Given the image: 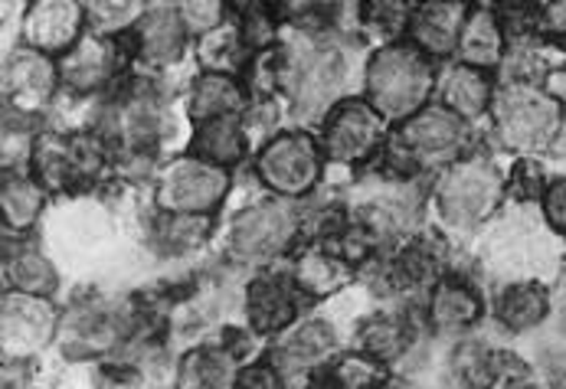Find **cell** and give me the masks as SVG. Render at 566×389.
Returning a JSON list of instances; mask_svg holds the SVG:
<instances>
[{
	"label": "cell",
	"instance_id": "obj_31",
	"mask_svg": "<svg viewBox=\"0 0 566 389\" xmlns=\"http://www.w3.org/2000/svg\"><path fill=\"white\" fill-rule=\"evenodd\" d=\"M412 20V0H360V27L384 43L403 40Z\"/></svg>",
	"mask_w": 566,
	"mask_h": 389
},
{
	"label": "cell",
	"instance_id": "obj_13",
	"mask_svg": "<svg viewBox=\"0 0 566 389\" xmlns=\"http://www.w3.org/2000/svg\"><path fill=\"white\" fill-rule=\"evenodd\" d=\"M60 82H63L60 63H53V56H43V53L23 46L13 56H7L3 102H7V108L13 105L17 115H36L53 102Z\"/></svg>",
	"mask_w": 566,
	"mask_h": 389
},
{
	"label": "cell",
	"instance_id": "obj_43",
	"mask_svg": "<svg viewBox=\"0 0 566 389\" xmlns=\"http://www.w3.org/2000/svg\"><path fill=\"white\" fill-rule=\"evenodd\" d=\"M507 389H534V387H527V383H514V387H507Z\"/></svg>",
	"mask_w": 566,
	"mask_h": 389
},
{
	"label": "cell",
	"instance_id": "obj_42",
	"mask_svg": "<svg viewBox=\"0 0 566 389\" xmlns=\"http://www.w3.org/2000/svg\"><path fill=\"white\" fill-rule=\"evenodd\" d=\"M554 151L566 157V112L564 118H560V125H557V135H554Z\"/></svg>",
	"mask_w": 566,
	"mask_h": 389
},
{
	"label": "cell",
	"instance_id": "obj_20",
	"mask_svg": "<svg viewBox=\"0 0 566 389\" xmlns=\"http://www.w3.org/2000/svg\"><path fill=\"white\" fill-rule=\"evenodd\" d=\"M439 92H442V105L465 122L482 118L494 102V85H491L485 70L465 66V63H455L446 70V76L439 82Z\"/></svg>",
	"mask_w": 566,
	"mask_h": 389
},
{
	"label": "cell",
	"instance_id": "obj_22",
	"mask_svg": "<svg viewBox=\"0 0 566 389\" xmlns=\"http://www.w3.org/2000/svg\"><path fill=\"white\" fill-rule=\"evenodd\" d=\"M245 151H249V132H245V122L240 115H227V118L197 125V135L190 145V155L207 160V164L227 167V170L243 164Z\"/></svg>",
	"mask_w": 566,
	"mask_h": 389
},
{
	"label": "cell",
	"instance_id": "obj_25",
	"mask_svg": "<svg viewBox=\"0 0 566 389\" xmlns=\"http://www.w3.org/2000/svg\"><path fill=\"white\" fill-rule=\"evenodd\" d=\"M197 60H200L203 73L240 76L245 63L252 60V50L245 46L240 20H223L220 27L203 33L197 43Z\"/></svg>",
	"mask_w": 566,
	"mask_h": 389
},
{
	"label": "cell",
	"instance_id": "obj_30",
	"mask_svg": "<svg viewBox=\"0 0 566 389\" xmlns=\"http://www.w3.org/2000/svg\"><path fill=\"white\" fill-rule=\"evenodd\" d=\"M387 380L384 360L370 354H344L324 367L318 389H380Z\"/></svg>",
	"mask_w": 566,
	"mask_h": 389
},
{
	"label": "cell",
	"instance_id": "obj_38",
	"mask_svg": "<svg viewBox=\"0 0 566 389\" xmlns=\"http://www.w3.org/2000/svg\"><path fill=\"white\" fill-rule=\"evenodd\" d=\"M544 217L557 233H566V177L544 190Z\"/></svg>",
	"mask_w": 566,
	"mask_h": 389
},
{
	"label": "cell",
	"instance_id": "obj_12",
	"mask_svg": "<svg viewBox=\"0 0 566 389\" xmlns=\"http://www.w3.org/2000/svg\"><path fill=\"white\" fill-rule=\"evenodd\" d=\"M85 3L82 0H30L23 13V46L43 56H66L85 36Z\"/></svg>",
	"mask_w": 566,
	"mask_h": 389
},
{
	"label": "cell",
	"instance_id": "obj_36",
	"mask_svg": "<svg viewBox=\"0 0 566 389\" xmlns=\"http://www.w3.org/2000/svg\"><path fill=\"white\" fill-rule=\"evenodd\" d=\"M7 272H10V282L17 292L40 295V298L56 292V269L40 252H17L13 262L7 265Z\"/></svg>",
	"mask_w": 566,
	"mask_h": 389
},
{
	"label": "cell",
	"instance_id": "obj_21",
	"mask_svg": "<svg viewBox=\"0 0 566 389\" xmlns=\"http://www.w3.org/2000/svg\"><path fill=\"white\" fill-rule=\"evenodd\" d=\"M482 317V302L462 278H439L429 295V324L439 334H459Z\"/></svg>",
	"mask_w": 566,
	"mask_h": 389
},
{
	"label": "cell",
	"instance_id": "obj_16",
	"mask_svg": "<svg viewBox=\"0 0 566 389\" xmlns=\"http://www.w3.org/2000/svg\"><path fill=\"white\" fill-rule=\"evenodd\" d=\"M128 36H132L135 56L142 63H148V66H170L187 50L190 30L180 20V13L170 3H164V7H151Z\"/></svg>",
	"mask_w": 566,
	"mask_h": 389
},
{
	"label": "cell",
	"instance_id": "obj_32",
	"mask_svg": "<svg viewBox=\"0 0 566 389\" xmlns=\"http://www.w3.org/2000/svg\"><path fill=\"white\" fill-rule=\"evenodd\" d=\"M82 3L92 33H108V36L132 33L142 23V17L151 10L148 0H82Z\"/></svg>",
	"mask_w": 566,
	"mask_h": 389
},
{
	"label": "cell",
	"instance_id": "obj_8",
	"mask_svg": "<svg viewBox=\"0 0 566 389\" xmlns=\"http://www.w3.org/2000/svg\"><path fill=\"white\" fill-rule=\"evenodd\" d=\"M230 190L227 167L207 164L200 157L187 155L174 160L158 180V207L161 213H184V217H210Z\"/></svg>",
	"mask_w": 566,
	"mask_h": 389
},
{
	"label": "cell",
	"instance_id": "obj_18",
	"mask_svg": "<svg viewBox=\"0 0 566 389\" xmlns=\"http://www.w3.org/2000/svg\"><path fill=\"white\" fill-rule=\"evenodd\" d=\"M504 46H507V36H504V23H501V13L488 3H475L469 10V20L462 27V36H459V63L465 66H479V70H494L501 66L504 60Z\"/></svg>",
	"mask_w": 566,
	"mask_h": 389
},
{
	"label": "cell",
	"instance_id": "obj_10",
	"mask_svg": "<svg viewBox=\"0 0 566 389\" xmlns=\"http://www.w3.org/2000/svg\"><path fill=\"white\" fill-rule=\"evenodd\" d=\"M302 235V223L289 200H262L243 210L230 230V255L237 262H269Z\"/></svg>",
	"mask_w": 566,
	"mask_h": 389
},
{
	"label": "cell",
	"instance_id": "obj_7",
	"mask_svg": "<svg viewBox=\"0 0 566 389\" xmlns=\"http://www.w3.org/2000/svg\"><path fill=\"white\" fill-rule=\"evenodd\" d=\"M387 145V118L367 98L337 102L322 125V151L334 164H364Z\"/></svg>",
	"mask_w": 566,
	"mask_h": 389
},
{
	"label": "cell",
	"instance_id": "obj_6",
	"mask_svg": "<svg viewBox=\"0 0 566 389\" xmlns=\"http://www.w3.org/2000/svg\"><path fill=\"white\" fill-rule=\"evenodd\" d=\"M322 141H315L305 132L272 135L255 157V177L262 180L265 190H272L282 200L308 197L322 180Z\"/></svg>",
	"mask_w": 566,
	"mask_h": 389
},
{
	"label": "cell",
	"instance_id": "obj_34",
	"mask_svg": "<svg viewBox=\"0 0 566 389\" xmlns=\"http://www.w3.org/2000/svg\"><path fill=\"white\" fill-rule=\"evenodd\" d=\"M210 233L207 217H184V213H164L161 223L155 227V245L170 255H184L197 249Z\"/></svg>",
	"mask_w": 566,
	"mask_h": 389
},
{
	"label": "cell",
	"instance_id": "obj_33",
	"mask_svg": "<svg viewBox=\"0 0 566 389\" xmlns=\"http://www.w3.org/2000/svg\"><path fill=\"white\" fill-rule=\"evenodd\" d=\"M360 347L377 360H394L409 347V324L397 314H377L364 324Z\"/></svg>",
	"mask_w": 566,
	"mask_h": 389
},
{
	"label": "cell",
	"instance_id": "obj_23",
	"mask_svg": "<svg viewBox=\"0 0 566 389\" xmlns=\"http://www.w3.org/2000/svg\"><path fill=\"white\" fill-rule=\"evenodd\" d=\"M334 347H337V337H334L331 324L305 320V324H295L285 330V337L275 350V364L285 370H308V367L331 360Z\"/></svg>",
	"mask_w": 566,
	"mask_h": 389
},
{
	"label": "cell",
	"instance_id": "obj_9",
	"mask_svg": "<svg viewBox=\"0 0 566 389\" xmlns=\"http://www.w3.org/2000/svg\"><path fill=\"white\" fill-rule=\"evenodd\" d=\"M33 177L46 190H73L92 183L105 167V148L92 135H43L30 148Z\"/></svg>",
	"mask_w": 566,
	"mask_h": 389
},
{
	"label": "cell",
	"instance_id": "obj_11",
	"mask_svg": "<svg viewBox=\"0 0 566 389\" xmlns=\"http://www.w3.org/2000/svg\"><path fill=\"white\" fill-rule=\"evenodd\" d=\"M135 56L132 36H108V33H85L80 43L60 60V78L70 92L92 95L112 85L122 66Z\"/></svg>",
	"mask_w": 566,
	"mask_h": 389
},
{
	"label": "cell",
	"instance_id": "obj_5",
	"mask_svg": "<svg viewBox=\"0 0 566 389\" xmlns=\"http://www.w3.org/2000/svg\"><path fill=\"white\" fill-rule=\"evenodd\" d=\"M501 197H504V177L485 157L455 160L452 167H446V174L436 187L439 213L455 230H472V227L485 223L497 210Z\"/></svg>",
	"mask_w": 566,
	"mask_h": 389
},
{
	"label": "cell",
	"instance_id": "obj_27",
	"mask_svg": "<svg viewBox=\"0 0 566 389\" xmlns=\"http://www.w3.org/2000/svg\"><path fill=\"white\" fill-rule=\"evenodd\" d=\"M275 10L289 23L308 33H322V30H334L347 23L350 13L360 17V0H275Z\"/></svg>",
	"mask_w": 566,
	"mask_h": 389
},
{
	"label": "cell",
	"instance_id": "obj_44",
	"mask_svg": "<svg viewBox=\"0 0 566 389\" xmlns=\"http://www.w3.org/2000/svg\"><path fill=\"white\" fill-rule=\"evenodd\" d=\"M564 95H566V73H564Z\"/></svg>",
	"mask_w": 566,
	"mask_h": 389
},
{
	"label": "cell",
	"instance_id": "obj_37",
	"mask_svg": "<svg viewBox=\"0 0 566 389\" xmlns=\"http://www.w3.org/2000/svg\"><path fill=\"white\" fill-rule=\"evenodd\" d=\"M190 33H210L227 20V0H170Z\"/></svg>",
	"mask_w": 566,
	"mask_h": 389
},
{
	"label": "cell",
	"instance_id": "obj_4",
	"mask_svg": "<svg viewBox=\"0 0 566 389\" xmlns=\"http://www.w3.org/2000/svg\"><path fill=\"white\" fill-rule=\"evenodd\" d=\"M491 108H494L497 138L517 151L554 145L557 125L564 118L557 95L531 82H504V88L494 92Z\"/></svg>",
	"mask_w": 566,
	"mask_h": 389
},
{
	"label": "cell",
	"instance_id": "obj_3",
	"mask_svg": "<svg viewBox=\"0 0 566 389\" xmlns=\"http://www.w3.org/2000/svg\"><path fill=\"white\" fill-rule=\"evenodd\" d=\"M469 145V122L449 112L446 105H426L412 118L400 122L390 141V164L400 174L429 170V167H452L462 160Z\"/></svg>",
	"mask_w": 566,
	"mask_h": 389
},
{
	"label": "cell",
	"instance_id": "obj_45",
	"mask_svg": "<svg viewBox=\"0 0 566 389\" xmlns=\"http://www.w3.org/2000/svg\"><path fill=\"white\" fill-rule=\"evenodd\" d=\"M527 3H537V0H527Z\"/></svg>",
	"mask_w": 566,
	"mask_h": 389
},
{
	"label": "cell",
	"instance_id": "obj_2",
	"mask_svg": "<svg viewBox=\"0 0 566 389\" xmlns=\"http://www.w3.org/2000/svg\"><path fill=\"white\" fill-rule=\"evenodd\" d=\"M279 63H282V85L298 112L305 115H322L337 105V92L344 88L347 63L344 53L327 43L322 36H302L285 46H279Z\"/></svg>",
	"mask_w": 566,
	"mask_h": 389
},
{
	"label": "cell",
	"instance_id": "obj_14",
	"mask_svg": "<svg viewBox=\"0 0 566 389\" xmlns=\"http://www.w3.org/2000/svg\"><path fill=\"white\" fill-rule=\"evenodd\" d=\"M56 334V312L46 298L27 292L3 295V354L30 357L40 354Z\"/></svg>",
	"mask_w": 566,
	"mask_h": 389
},
{
	"label": "cell",
	"instance_id": "obj_39",
	"mask_svg": "<svg viewBox=\"0 0 566 389\" xmlns=\"http://www.w3.org/2000/svg\"><path fill=\"white\" fill-rule=\"evenodd\" d=\"M514 190L527 200H537L544 197V170L541 164H531V160H521L517 170H514Z\"/></svg>",
	"mask_w": 566,
	"mask_h": 389
},
{
	"label": "cell",
	"instance_id": "obj_17",
	"mask_svg": "<svg viewBox=\"0 0 566 389\" xmlns=\"http://www.w3.org/2000/svg\"><path fill=\"white\" fill-rule=\"evenodd\" d=\"M298 288L292 278L279 275H259L245 288V317L255 334H282L295 324L298 314Z\"/></svg>",
	"mask_w": 566,
	"mask_h": 389
},
{
	"label": "cell",
	"instance_id": "obj_29",
	"mask_svg": "<svg viewBox=\"0 0 566 389\" xmlns=\"http://www.w3.org/2000/svg\"><path fill=\"white\" fill-rule=\"evenodd\" d=\"M394 282L400 288H419V285H432L439 282L442 272V242L439 239H416L409 242L400 259L394 262Z\"/></svg>",
	"mask_w": 566,
	"mask_h": 389
},
{
	"label": "cell",
	"instance_id": "obj_24",
	"mask_svg": "<svg viewBox=\"0 0 566 389\" xmlns=\"http://www.w3.org/2000/svg\"><path fill=\"white\" fill-rule=\"evenodd\" d=\"M245 88L237 76H223V73H203L193 82L190 92V118L193 125L213 122V118H227V115H243L245 112Z\"/></svg>",
	"mask_w": 566,
	"mask_h": 389
},
{
	"label": "cell",
	"instance_id": "obj_40",
	"mask_svg": "<svg viewBox=\"0 0 566 389\" xmlns=\"http://www.w3.org/2000/svg\"><path fill=\"white\" fill-rule=\"evenodd\" d=\"M541 33L566 40V0H547L541 7Z\"/></svg>",
	"mask_w": 566,
	"mask_h": 389
},
{
	"label": "cell",
	"instance_id": "obj_41",
	"mask_svg": "<svg viewBox=\"0 0 566 389\" xmlns=\"http://www.w3.org/2000/svg\"><path fill=\"white\" fill-rule=\"evenodd\" d=\"M237 389H282V380L272 367H249L240 374Z\"/></svg>",
	"mask_w": 566,
	"mask_h": 389
},
{
	"label": "cell",
	"instance_id": "obj_19",
	"mask_svg": "<svg viewBox=\"0 0 566 389\" xmlns=\"http://www.w3.org/2000/svg\"><path fill=\"white\" fill-rule=\"evenodd\" d=\"M292 285L298 288V295H308V298H327L334 292H340L350 278V265L347 259L331 249V245H308L295 255L292 262Z\"/></svg>",
	"mask_w": 566,
	"mask_h": 389
},
{
	"label": "cell",
	"instance_id": "obj_26",
	"mask_svg": "<svg viewBox=\"0 0 566 389\" xmlns=\"http://www.w3.org/2000/svg\"><path fill=\"white\" fill-rule=\"evenodd\" d=\"M0 203H3V223L13 233H27L40 213H43V200H46V187L23 174V170H3V190H0Z\"/></svg>",
	"mask_w": 566,
	"mask_h": 389
},
{
	"label": "cell",
	"instance_id": "obj_1",
	"mask_svg": "<svg viewBox=\"0 0 566 389\" xmlns=\"http://www.w3.org/2000/svg\"><path fill=\"white\" fill-rule=\"evenodd\" d=\"M364 85H367V102L387 122H406L429 105V95L436 88L432 56H426L409 40L384 43L367 63Z\"/></svg>",
	"mask_w": 566,
	"mask_h": 389
},
{
	"label": "cell",
	"instance_id": "obj_15",
	"mask_svg": "<svg viewBox=\"0 0 566 389\" xmlns=\"http://www.w3.org/2000/svg\"><path fill=\"white\" fill-rule=\"evenodd\" d=\"M469 0H419L409 20V43L432 60H446L459 50L462 27L469 20Z\"/></svg>",
	"mask_w": 566,
	"mask_h": 389
},
{
	"label": "cell",
	"instance_id": "obj_35",
	"mask_svg": "<svg viewBox=\"0 0 566 389\" xmlns=\"http://www.w3.org/2000/svg\"><path fill=\"white\" fill-rule=\"evenodd\" d=\"M230 374H233V364H230L227 350L223 354L220 350H193L184 360L180 380H184V389H227Z\"/></svg>",
	"mask_w": 566,
	"mask_h": 389
},
{
	"label": "cell",
	"instance_id": "obj_28",
	"mask_svg": "<svg viewBox=\"0 0 566 389\" xmlns=\"http://www.w3.org/2000/svg\"><path fill=\"white\" fill-rule=\"evenodd\" d=\"M551 312V295L537 282H517L504 288L497 302V317L507 330H531Z\"/></svg>",
	"mask_w": 566,
	"mask_h": 389
}]
</instances>
